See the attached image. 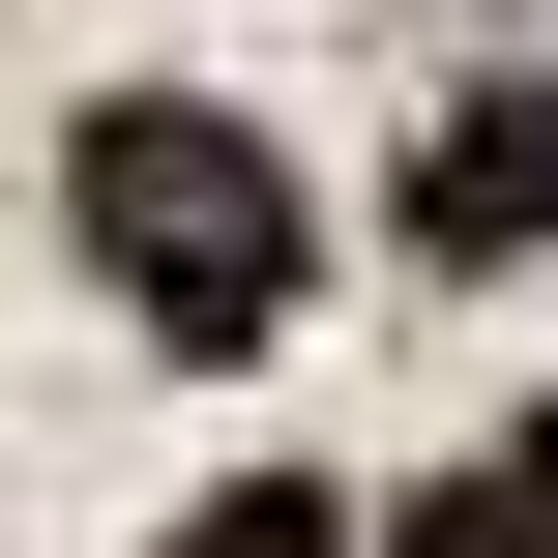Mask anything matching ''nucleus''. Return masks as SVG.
<instances>
[{"label":"nucleus","mask_w":558,"mask_h":558,"mask_svg":"<svg viewBox=\"0 0 558 558\" xmlns=\"http://www.w3.org/2000/svg\"><path fill=\"white\" fill-rule=\"evenodd\" d=\"M88 265H118L177 353H235V324L294 294V177H265L235 118H88Z\"/></svg>","instance_id":"1"},{"label":"nucleus","mask_w":558,"mask_h":558,"mask_svg":"<svg viewBox=\"0 0 558 558\" xmlns=\"http://www.w3.org/2000/svg\"><path fill=\"white\" fill-rule=\"evenodd\" d=\"M177 558H353V530H324V500H206Z\"/></svg>","instance_id":"2"}]
</instances>
